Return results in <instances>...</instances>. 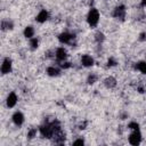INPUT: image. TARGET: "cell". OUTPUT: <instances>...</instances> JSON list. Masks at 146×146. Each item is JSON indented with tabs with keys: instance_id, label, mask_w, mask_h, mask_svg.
Segmentation results:
<instances>
[{
	"instance_id": "5b68a950",
	"label": "cell",
	"mask_w": 146,
	"mask_h": 146,
	"mask_svg": "<svg viewBox=\"0 0 146 146\" xmlns=\"http://www.w3.org/2000/svg\"><path fill=\"white\" fill-rule=\"evenodd\" d=\"M113 17L117 19H123L125 17V7L123 5L115 7V9L113 10Z\"/></svg>"
},
{
	"instance_id": "2e32d148",
	"label": "cell",
	"mask_w": 146,
	"mask_h": 146,
	"mask_svg": "<svg viewBox=\"0 0 146 146\" xmlns=\"http://www.w3.org/2000/svg\"><path fill=\"white\" fill-rule=\"evenodd\" d=\"M13 22H9V21H2L1 22V29L5 31V30H11L13 29Z\"/></svg>"
},
{
	"instance_id": "8fae6325",
	"label": "cell",
	"mask_w": 146,
	"mask_h": 146,
	"mask_svg": "<svg viewBox=\"0 0 146 146\" xmlns=\"http://www.w3.org/2000/svg\"><path fill=\"white\" fill-rule=\"evenodd\" d=\"M81 63L83 66L86 67H90L94 65V58L90 56V55H82L81 57Z\"/></svg>"
},
{
	"instance_id": "44dd1931",
	"label": "cell",
	"mask_w": 146,
	"mask_h": 146,
	"mask_svg": "<svg viewBox=\"0 0 146 146\" xmlns=\"http://www.w3.org/2000/svg\"><path fill=\"white\" fill-rule=\"evenodd\" d=\"M128 127H129V129H131V130H139V124H138L137 122H130Z\"/></svg>"
},
{
	"instance_id": "7c38bea8",
	"label": "cell",
	"mask_w": 146,
	"mask_h": 146,
	"mask_svg": "<svg viewBox=\"0 0 146 146\" xmlns=\"http://www.w3.org/2000/svg\"><path fill=\"white\" fill-rule=\"evenodd\" d=\"M59 73H60V70H59L58 67L49 66V67L47 68V74L50 75V76H57V75H59Z\"/></svg>"
},
{
	"instance_id": "484cf974",
	"label": "cell",
	"mask_w": 146,
	"mask_h": 146,
	"mask_svg": "<svg viewBox=\"0 0 146 146\" xmlns=\"http://www.w3.org/2000/svg\"><path fill=\"white\" fill-rule=\"evenodd\" d=\"M141 5H143V7L146 8V0H143V1H141Z\"/></svg>"
},
{
	"instance_id": "9a60e30c",
	"label": "cell",
	"mask_w": 146,
	"mask_h": 146,
	"mask_svg": "<svg viewBox=\"0 0 146 146\" xmlns=\"http://www.w3.org/2000/svg\"><path fill=\"white\" fill-rule=\"evenodd\" d=\"M136 67L139 72H141L143 74H146V62H138Z\"/></svg>"
},
{
	"instance_id": "5bb4252c",
	"label": "cell",
	"mask_w": 146,
	"mask_h": 146,
	"mask_svg": "<svg viewBox=\"0 0 146 146\" xmlns=\"http://www.w3.org/2000/svg\"><path fill=\"white\" fill-rule=\"evenodd\" d=\"M104 83H105V86H106L107 88H114V87L116 86V80H115L114 78L110 76V78H106V79H105Z\"/></svg>"
},
{
	"instance_id": "8992f818",
	"label": "cell",
	"mask_w": 146,
	"mask_h": 146,
	"mask_svg": "<svg viewBox=\"0 0 146 146\" xmlns=\"http://www.w3.org/2000/svg\"><path fill=\"white\" fill-rule=\"evenodd\" d=\"M74 39V35L68 33V32H62L59 35H58V40L60 43H65V44H68L72 42V40Z\"/></svg>"
},
{
	"instance_id": "9c48e42d",
	"label": "cell",
	"mask_w": 146,
	"mask_h": 146,
	"mask_svg": "<svg viewBox=\"0 0 146 146\" xmlns=\"http://www.w3.org/2000/svg\"><path fill=\"white\" fill-rule=\"evenodd\" d=\"M55 56H56V58H57L59 62H64V60L66 59V57H67V51H66L63 47H59V48L56 49Z\"/></svg>"
},
{
	"instance_id": "4fadbf2b",
	"label": "cell",
	"mask_w": 146,
	"mask_h": 146,
	"mask_svg": "<svg viewBox=\"0 0 146 146\" xmlns=\"http://www.w3.org/2000/svg\"><path fill=\"white\" fill-rule=\"evenodd\" d=\"M34 35V29L33 26H26L24 29V36L27 39H32Z\"/></svg>"
},
{
	"instance_id": "277c9868",
	"label": "cell",
	"mask_w": 146,
	"mask_h": 146,
	"mask_svg": "<svg viewBox=\"0 0 146 146\" xmlns=\"http://www.w3.org/2000/svg\"><path fill=\"white\" fill-rule=\"evenodd\" d=\"M141 141V133L139 130H132V132L129 136V143L131 145H138Z\"/></svg>"
},
{
	"instance_id": "ffe728a7",
	"label": "cell",
	"mask_w": 146,
	"mask_h": 146,
	"mask_svg": "<svg viewBox=\"0 0 146 146\" xmlns=\"http://www.w3.org/2000/svg\"><path fill=\"white\" fill-rule=\"evenodd\" d=\"M35 136H36V129H35V128L30 129V130H29V132H27V137L32 139V138H34Z\"/></svg>"
},
{
	"instance_id": "7a4b0ae2",
	"label": "cell",
	"mask_w": 146,
	"mask_h": 146,
	"mask_svg": "<svg viewBox=\"0 0 146 146\" xmlns=\"http://www.w3.org/2000/svg\"><path fill=\"white\" fill-rule=\"evenodd\" d=\"M39 131H40V133H41V136L43 138H52V136H54L52 122H46V123H43L39 128Z\"/></svg>"
},
{
	"instance_id": "30bf717a",
	"label": "cell",
	"mask_w": 146,
	"mask_h": 146,
	"mask_svg": "<svg viewBox=\"0 0 146 146\" xmlns=\"http://www.w3.org/2000/svg\"><path fill=\"white\" fill-rule=\"evenodd\" d=\"M48 17H49L48 11H47L46 9H42V10H40V11H39V14L36 15L35 19H36V22H38V23H44V22L48 19Z\"/></svg>"
},
{
	"instance_id": "6da1fadb",
	"label": "cell",
	"mask_w": 146,
	"mask_h": 146,
	"mask_svg": "<svg viewBox=\"0 0 146 146\" xmlns=\"http://www.w3.org/2000/svg\"><path fill=\"white\" fill-rule=\"evenodd\" d=\"M87 22L89 24V26L95 27L98 22H99V11L96 8H91L87 15Z\"/></svg>"
},
{
	"instance_id": "52a82bcc",
	"label": "cell",
	"mask_w": 146,
	"mask_h": 146,
	"mask_svg": "<svg viewBox=\"0 0 146 146\" xmlns=\"http://www.w3.org/2000/svg\"><path fill=\"white\" fill-rule=\"evenodd\" d=\"M17 95L15 92H10L8 96H7V99H6V104L8 107H14L16 104H17Z\"/></svg>"
},
{
	"instance_id": "d6986e66",
	"label": "cell",
	"mask_w": 146,
	"mask_h": 146,
	"mask_svg": "<svg viewBox=\"0 0 146 146\" xmlns=\"http://www.w3.org/2000/svg\"><path fill=\"white\" fill-rule=\"evenodd\" d=\"M97 79H98V76H97L96 74H89V76H88V79H87V82H88L89 84H94V83L97 81Z\"/></svg>"
},
{
	"instance_id": "ba28073f",
	"label": "cell",
	"mask_w": 146,
	"mask_h": 146,
	"mask_svg": "<svg viewBox=\"0 0 146 146\" xmlns=\"http://www.w3.org/2000/svg\"><path fill=\"white\" fill-rule=\"evenodd\" d=\"M13 122L16 124V125H22L23 123H24V115H23V113L22 112H15L14 114H13Z\"/></svg>"
},
{
	"instance_id": "603a6c76",
	"label": "cell",
	"mask_w": 146,
	"mask_h": 146,
	"mask_svg": "<svg viewBox=\"0 0 146 146\" xmlns=\"http://www.w3.org/2000/svg\"><path fill=\"white\" fill-rule=\"evenodd\" d=\"M84 144V140L83 139H76L73 141V145H83Z\"/></svg>"
},
{
	"instance_id": "7402d4cb",
	"label": "cell",
	"mask_w": 146,
	"mask_h": 146,
	"mask_svg": "<svg viewBox=\"0 0 146 146\" xmlns=\"http://www.w3.org/2000/svg\"><path fill=\"white\" fill-rule=\"evenodd\" d=\"M107 63H108V64H107L108 66H115V65H116V62H115V59H114V58H112V57L108 59V62H107Z\"/></svg>"
},
{
	"instance_id": "cb8c5ba5",
	"label": "cell",
	"mask_w": 146,
	"mask_h": 146,
	"mask_svg": "<svg viewBox=\"0 0 146 146\" xmlns=\"http://www.w3.org/2000/svg\"><path fill=\"white\" fill-rule=\"evenodd\" d=\"M63 68H68V67H71V63H67V62H64L62 65H60Z\"/></svg>"
},
{
	"instance_id": "3957f363",
	"label": "cell",
	"mask_w": 146,
	"mask_h": 146,
	"mask_svg": "<svg viewBox=\"0 0 146 146\" xmlns=\"http://www.w3.org/2000/svg\"><path fill=\"white\" fill-rule=\"evenodd\" d=\"M11 68H13V62L10 58L6 57L1 64V73L2 74H9L11 72Z\"/></svg>"
},
{
	"instance_id": "ac0fdd59",
	"label": "cell",
	"mask_w": 146,
	"mask_h": 146,
	"mask_svg": "<svg viewBox=\"0 0 146 146\" xmlns=\"http://www.w3.org/2000/svg\"><path fill=\"white\" fill-rule=\"evenodd\" d=\"M38 44H39V41H38V39L36 38H32V39H30V46H31V49H36L38 48Z\"/></svg>"
},
{
	"instance_id": "d4e9b609",
	"label": "cell",
	"mask_w": 146,
	"mask_h": 146,
	"mask_svg": "<svg viewBox=\"0 0 146 146\" xmlns=\"http://www.w3.org/2000/svg\"><path fill=\"white\" fill-rule=\"evenodd\" d=\"M145 35H146L145 33H141V34H140V38H139V40H145Z\"/></svg>"
},
{
	"instance_id": "e0dca14e",
	"label": "cell",
	"mask_w": 146,
	"mask_h": 146,
	"mask_svg": "<svg viewBox=\"0 0 146 146\" xmlns=\"http://www.w3.org/2000/svg\"><path fill=\"white\" fill-rule=\"evenodd\" d=\"M95 40H96L98 43H100V42H103V41L105 40V35H104L102 32H97L96 35H95Z\"/></svg>"
}]
</instances>
